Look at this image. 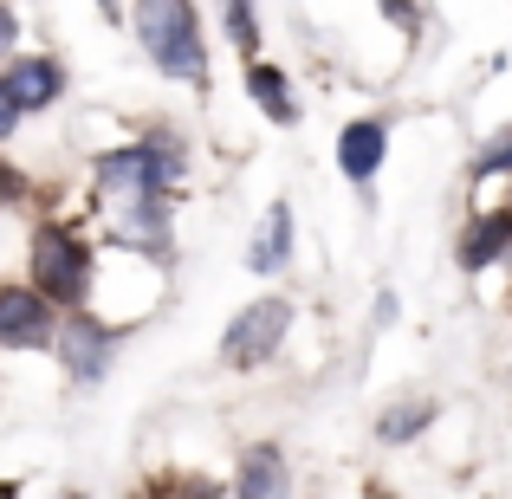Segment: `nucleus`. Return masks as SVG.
I'll use <instances>...</instances> for the list:
<instances>
[{
  "mask_svg": "<svg viewBox=\"0 0 512 499\" xmlns=\"http://www.w3.org/2000/svg\"><path fill=\"white\" fill-rule=\"evenodd\" d=\"M383 156H389V124H383V117H350V124L338 130V169H344L357 188L376 182Z\"/></svg>",
  "mask_w": 512,
  "mask_h": 499,
  "instance_id": "obj_9",
  "label": "nucleus"
},
{
  "mask_svg": "<svg viewBox=\"0 0 512 499\" xmlns=\"http://www.w3.org/2000/svg\"><path fill=\"white\" fill-rule=\"evenodd\" d=\"M65 499H78V493H65Z\"/></svg>",
  "mask_w": 512,
  "mask_h": 499,
  "instance_id": "obj_21",
  "label": "nucleus"
},
{
  "mask_svg": "<svg viewBox=\"0 0 512 499\" xmlns=\"http://www.w3.org/2000/svg\"><path fill=\"white\" fill-rule=\"evenodd\" d=\"M59 91H65V65L46 59V52H33V59H13L7 72H0V98H7L20 117H33V111H46V104H59Z\"/></svg>",
  "mask_w": 512,
  "mask_h": 499,
  "instance_id": "obj_7",
  "label": "nucleus"
},
{
  "mask_svg": "<svg viewBox=\"0 0 512 499\" xmlns=\"http://www.w3.org/2000/svg\"><path fill=\"white\" fill-rule=\"evenodd\" d=\"M461 260H467V273H487L493 260H512V208L480 214L474 234H467V247H461Z\"/></svg>",
  "mask_w": 512,
  "mask_h": 499,
  "instance_id": "obj_12",
  "label": "nucleus"
},
{
  "mask_svg": "<svg viewBox=\"0 0 512 499\" xmlns=\"http://www.w3.org/2000/svg\"><path fill=\"white\" fill-rule=\"evenodd\" d=\"M435 396H409V402H389L383 415H376V441H383V448H402V441H415L422 435L428 422H435Z\"/></svg>",
  "mask_w": 512,
  "mask_h": 499,
  "instance_id": "obj_13",
  "label": "nucleus"
},
{
  "mask_svg": "<svg viewBox=\"0 0 512 499\" xmlns=\"http://www.w3.org/2000/svg\"><path fill=\"white\" fill-rule=\"evenodd\" d=\"M13 201H26V175L13 163H0V208H13Z\"/></svg>",
  "mask_w": 512,
  "mask_h": 499,
  "instance_id": "obj_17",
  "label": "nucleus"
},
{
  "mask_svg": "<svg viewBox=\"0 0 512 499\" xmlns=\"http://www.w3.org/2000/svg\"><path fill=\"white\" fill-rule=\"evenodd\" d=\"M98 195H169L175 182H182V169H188V156H182V143L175 137H137L130 150H111V156H98Z\"/></svg>",
  "mask_w": 512,
  "mask_h": 499,
  "instance_id": "obj_2",
  "label": "nucleus"
},
{
  "mask_svg": "<svg viewBox=\"0 0 512 499\" xmlns=\"http://www.w3.org/2000/svg\"><path fill=\"white\" fill-rule=\"evenodd\" d=\"M13 124H20V111H13V104H7V98H0V143H7V137H13Z\"/></svg>",
  "mask_w": 512,
  "mask_h": 499,
  "instance_id": "obj_19",
  "label": "nucleus"
},
{
  "mask_svg": "<svg viewBox=\"0 0 512 499\" xmlns=\"http://www.w3.org/2000/svg\"><path fill=\"white\" fill-rule=\"evenodd\" d=\"M221 13H227V39H234L240 52H260V20H253V0H221Z\"/></svg>",
  "mask_w": 512,
  "mask_h": 499,
  "instance_id": "obj_15",
  "label": "nucleus"
},
{
  "mask_svg": "<svg viewBox=\"0 0 512 499\" xmlns=\"http://www.w3.org/2000/svg\"><path fill=\"white\" fill-rule=\"evenodd\" d=\"M59 305H46L33 286H0V344L7 350H46Z\"/></svg>",
  "mask_w": 512,
  "mask_h": 499,
  "instance_id": "obj_6",
  "label": "nucleus"
},
{
  "mask_svg": "<svg viewBox=\"0 0 512 499\" xmlns=\"http://www.w3.org/2000/svg\"><path fill=\"white\" fill-rule=\"evenodd\" d=\"M234 499H292V467L273 441H253L234 467Z\"/></svg>",
  "mask_w": 512,
  "mask_h": 499,
  "instance_id": "obj_10",
  "label": "nucleus"
},
{
  "mask_svg": "<svg viewBox=\"0 0 512 499\" xmlns=\"http://www.w3.org/2000/svg\"><path fill=\"white\" fill-rule=\"evenodd\" d=\"M286 260H292V208L273 201L266 221H260V240L247 247V266L253 273H286Z\"/></svg>",
  "mask_w": 512,
  "mask_h": 499,
  "instance_id": "obj_11",
  "label": "nucleus"
},
{
  "mask_svg": "<svg viewBox=\"0 0 512 499\" xmlns=\"http://www.w3.org/2000/svg\"><path fill=\"white\" fill-rule=\"evenodd\" d=\"M111 234L124 240V247L163 253V247H169V195H117Z\"/></svg>",
  "mask_w": 512,
  "mask_h": 499,
  "instance_id": "obj_8",
  "label": "nucleus"
},
{
  "mask_svg": "<svg viewBox=\"0 0 512 499\" xmlns=\"http://www.w3.org/2000/svg\"><path fill=\"white\" fill-rule=\"evenodd\" d=\"M111 325H91L85 312H72V318H59L52 325V350H59V363H65V376L72 383H98L104 370H111Z\"/></svg>",
  "mask_w": 512,
  "mask_h": 499,
  "instance_id": "obj_5",
  "label": "nucleus"
},
{
  "mask_svg": "<svg viewBox=\"0 0 512 499\" xmlns=\"http://www.w3.org/2000/svg\"><path fill=\"white\" fill-rule=\"evenodd\" d=\"M247 98L260 104L273 124H292V117H299V104H292V91H286V72L266 65V59H247Z\"/></svg>",
  "mask_w": 512,
  "mask_h": 499,
  "instance_id": "obj_14",
  "label": "nucleus"
},
{
  "mask_svg": "<svg viewBox=\"0 0 512 499\" xmlns=\"http://www.w3.org/2000/svg\"><path fill=\"white\" fill-rule=\"evenodd\" d=\"M98 7H104V13H111V20H117V0H98Z\"/></svg>",
  "mask_w": 512,
  "mask_h": 499,
  "instance_id": "obj_20",
  "label": "nucleus"
},
{
  "mask_svg": "<svg viewBox=\"0 0 512 499\" xmlns=\"http://www.w3.org/2000/svg\"><path fill=\"white\" fill-rule=\"evenodd\" d=\"M474 175H480V182H487V175H512V130H506V137H493L487 150L474 156Z\"/></svg>",
  "mask_w": 512,
  "mask_h": 499,
  "instance_id": "obj_16",
  "label": "nucleus"
},
{
  "mask_svg": "<svg viewBox=\"0 0 512 499\" xmlns=\"http://www.w3.org/2000/svg\"><path fill=\"white\" fill-rule=\"evenodd\" d=\"M33 292L46 305H65V312H78L91 292V247L65 221L33 227Z\"/></svg>",
  "mask_w": 512,
  "mask_h": 499,
  "instance_id": "obj_3",
  "label": "nucleus"
},
{
  "mask_svg": "<svg viewBox=\"0 0 512 499\" xmlns=\"http://www.w3.org/2000/svg\"><path fill=\"white\" fill-rule=\"evenodd\" d=\"M292 331V305L286 299H253L247 312H234V325L221 337V363L227 370H260Z\"/></svg>",
  "mask_w": 512,
  "mask_h": 499,
  "instance_id": "obj_4",
  "label": "nucleus"
},
{
  "mask_svg": "<svg viewBox=\"0 0 512 499\" xmlns=\"http://www.w3.org/2000/svg\"><path fill=\"white\" fill-rule=\"evenodd\" d=\"M137 39L150 65L175 85H201L208 78V46H201L195 0H137Z\"/></svg>",
  "mask_w": 512,
  "mask_h": 499,
  "instance_id": "obj_1",
  "label": "nucleus"
},
{
  "mask_svg": "<svg viewBox=\"0 0 512 499\" xmlns=\"http://www.w3.org/2000/svg\"><path fill=\"white\" fill-rule=\"evenodd\" d=\"M13 33H20V20H13V13H7V7H0V52H7V46H13Z\"/></svg>",
  "mask_w": 512,
  "mask_h": 499,
  "instance_id": "obj_18",
  "label": "nucleus"
}]
</instances>
